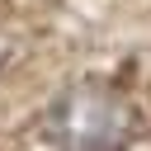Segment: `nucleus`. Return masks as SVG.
I'll return each mask as SVG.
<instances>
[{
    "label": "nucleus",
    "mask_w": 151,
    "mask_h": 151,
    "mask_svg": "<svg viewBox=\"0 0 151 151\" xmlns=\"http://www.w3.org/2000/svg\"><path fill=\"white\" fill-rule=\"evenodd\" d=\"M42 132L61 151H123L132 137V109L109 85L76 80L47 104Z\"/></svg>",
    "instance_id": "obj_1"
}]
</instances>
